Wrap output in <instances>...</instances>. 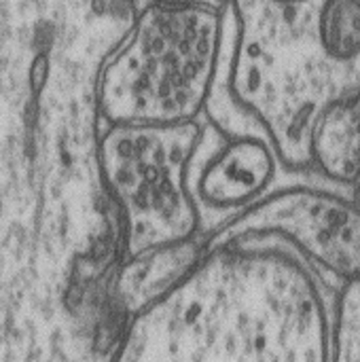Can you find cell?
<instances>
[{"instance_id": "obj_4", "label": "cell", "mask_w": 360, "mask_h": 362, "mask_svg": "<svg viewBox=\"0 0 360 362\" xmlns=\"http://www.w3.org/2000/svg\"><path fill=\"white\" fill-rule=\"evenodd\" d=\"M278 159L276 146L265 136L223 134L212 144H206L202 136L191 165V191L197 206L236 216L269 193Z\"/></svg>"}, {"instance_id": "obj_2", "label": "cell", "mask_w": 360, "mask_h": 362, "mask_svg": "<svg viewBox=\"0 0 360 362\" xmlns=\"http://www.w3.org/2000/svg\"><path fill=\"white\" fill-rule=\"evenodd\" d=\"M202 142L195 121L112 125L102 144L104 182L123 221L127 255L197 235L191 165Z\"/></svg>"}, {"instance_id": "obj_11", "label": "cell", "mask_w": 360, "mask_h": 362, "mask_svg": "<svg viewBox=\"0 0 360 362\" xmlns=\"http://www.w3.org/2000/svg\"><path fill=\"white\" fill-rule=\"evenodd\" d=\"M350 191H352L350 195H352L354 204H356V206H359V208H360V178H359V180H356V182H354V185H352V187H350Z\"/></svg>"}, {"instance_id": "obj_7", "label": "cell", "mask_w": 360, "mask_h": 362, "mask_svg": "<svg viewBox=\"0 0 360 362\" xmlns=\"http://www.w3.org/2000/svg\"><path fill=\"white\" fill-rule=\"evenodd\" d=\"M314 38L320 57L333 66L360 62V0H320L314 11Z\"/></svg>"}, {"instance_id": "obj_5", "label": "cell", "mask_w": 360, "mask_h": 362, "mask_svg": "<svg viewBox=\"0 0 360 362\" xmlns=\"http://www.w3.org/2000/svg\"><path fill=\"white\" fill-rule=\"evenodd\" d=\"M206 244L197 235L140 250L129 257L119 278L123 312L144 314L172 295L204 259Z\"/></svg>"}, {"instance_id": "obj_3", "label": "cell", "mask_w": 360, "mask_h": 362, "mask_svg": "<svg viewBox=\"0 0 360 362\" xmlns=\"http://www.w3.org/2000/svg\"><path fill=\"white\" fill-rule=\"evenodd\" d=\"M255 238L282 240L337 286L360 278V208L352 195L312 187L267 193L231 216L210 246L227 248Z\"/></svg>"}, {"instance_id": "obj_8", "label": "cell", "mask_w": 360, "mask_h": 362, "mask_svg": "<svg viewBox=\"0 0 360 362\" xmlns=\"http://www.w3.org/2000/svg\"><path fill=\"white\" fill-rule=\"evenodd\" d=\"M331 354L335 361H360V278L346 280L335 299Z\"/></svg>"}, {"instance_id": "obj_6", "label": "cell", "mask_w": 360, "mask_h": 362, "mask_svg": "<svg viewBox=\"0 0 360 362\" xmlns=\"http://www.w3.org/2000/svg\"><path fill=\"white\" fill-rule=\"evenodd\" d=\"M308 159L333 185L352 187L360 178V89L331 100L316 115Z\"/></svg>"}, {"instance_id": "obj_1", "label": "cell", "mask_w": 360, "mask_h": 362, "mask_svg": "<svg viewBox=\"0 0 360 362\" xmlns=\"http://www.w3.org/2000/svg\"><path fill=\"white\" fill-rule=\"evenodd\" d=\"M229 6L153 0L102 78L100 100L110 123L195 121L210 100L227 47Z\"/></svg>"}, {"instance_id": "obj_10", "label": "cell", "mask_w": 360, "mask_h": 362, "mask_svg": "<svg viewBox=\"0 0 360 362\" xmlns=\"http://www.w3.org/2000/svg\"><path fill=\"white\" fill-rule=\"evenodd\" d=\"M269 6H276V8H282V11H297V8H303V6H310V4H314L316 2V6H318V2L320 0H265Z\"/></svg>"}, {"instance_id": "obj_9", "label": "cell", "mask_w": 360, "mask_h": 362, "mask_svg": "<svg viewBox=\"0 0 360 362\" xmlns=\"http://www.w3.org/2000/svg\"><path fill=\"white\" fill-rule=\"evenodd\" d=\"M47 81V55L45 53H38L32 62V68H30V85H32V91L38 93L40 87L45 85Z\"/></svg>"}]
</instances>
